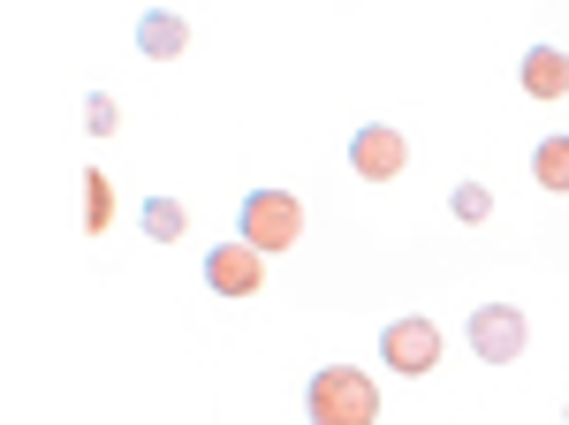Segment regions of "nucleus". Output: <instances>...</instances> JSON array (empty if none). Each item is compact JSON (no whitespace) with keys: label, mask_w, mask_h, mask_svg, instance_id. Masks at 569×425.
Masks as SVG:
<instances>
[{"label":"nucleus","mask_w":569,"mask_h":425,"mask_svg":"<svg viewBox=\"0 0 569 425\" xmlns=\"http://www.w3.org/2000/svg\"><path fill=\"white\" fill-rule=\"evenodd\" d=\"M305 418L311 425H372L380 418V380L357 365H319L305 380Z\"/></svg>","instance_id":"nucleus-1"},{"label":"nucleus","mask_w":569,"mask_h":425,"mask_svg":"<svg viewBox=\"0 0 569 425\" xmlns=\"http://www.w3.org/2000/svg\"><path fill=\"white\" fill-rule=\"evenodd\" d=\"M297 236H305L297 190H243V206H236V244H251L259 258H273V251H297Z\"/></svg>","instance_id":"nucleus-2"},{"label":"nucleus","mask_w":569,"mask_h":425,"mask_svg":"<svg viewBox=\"0 0 569 425\" xmlns=\"http://www.w3.org/2000/svg\"><path fill=\"white\" fill-rule=\"evenodd\" d=\"M440 349H448V335H440L426 312H402V319L380 327V357H388V373H402V380H426L440 365Z\"/></svg>","instance_id":"nucleus-3"},{"label":"nucleus","mask_w":569,"mask_h":425,"mask_svg":"<svg viewBox=\"0 0 569 425\" xmlns=\"http://www.w3.org/2000/svg\"><path fill=\"white\" fill-rule=\"evenodd\" d=\"M463 342H471V357H486V365H509V357H525L531 319L517 304H479V312L463 319Z\"/></svg>","instance_id":"nucleus-4"},{"label":"nucleus","mask_w":569,"mask_h":425,"mask_svg":"<svg viewBox=\"0 0 569 425\" xmlns=\"http://www.w3.org/2000/svg\"><path fill=\"white\" fill-rule=\"evenodd\" d=\"M350 168L365 175V182H395V175L410 168V145H402V129H388V122L350 129Z\"/></svg>","instance_id":"nucleus-5"},{"label":"nucleus","mask_w":569,"mask_h":425,"mask_svg":"<svg viewBox=\"0 0 569 425\" xmlns=\"http://www.w3.org/2000/svg\"><path fill=\"white\" fill-rule=\"evenodd\" d=\"M259 281H266V258L251 244H213L206 251V289L213 297H251Z\"/></svg>","instance_id":"nucleus-6"},{"label":"nucleus","mask_w":569,"mask_h":425,"mask_svg":"<svg viewBox=\"0 0 569 425\" xmlns=\"http://www.w3.org/2000/svg\"><path fill=\"white\" fill-rule=\"evenodd\" d=\"M137 53H144V61H182V53H190V16L144 8V16H137Z\"/></svg>","instance_id":"nucleus-7"},{"label":"nucleus","mask_w":569,"mask_h":425,"mask_svg":"<svg viewBox=\"0 0 569 425\" xmlns=\"http://www.w3.org/2000/svg\"><path fill=\"white\" fill-rule=\"evenodd\" d=\"M525 91L531 99H569V53L562 46H525Z\"/></svg>","instance_id":"nucleus-8"},{"label":"nucleus","mask_w":569,"mask_h":425,"mask_svg":"<svg viewBox=\"0 0 569 425\" xmlns=\"http://www.w3.org/2000/svg\"><path fill=\"white\" fill-rule=\"evenodd\" d=\"M531 182L555 190V198H569V137H539V145H531Z\"/></svg>","instance_id":"nucleus-9"},{"label":"nucleus","mask_w":569,"mask_h":425,"mask_svg":"<svg viewBox=\"0 0 569 425\" xmlns=\"http://www.w3.org/2000/svg\"><path fill=\"white\" fill-rule=\"evenodd\" d=\"M182 228H190L182 198H144V236H152V244H176Z\"/></svg>","instance_id":"nucleus-10"},{"label":"nucleus","mask_w":569,"mask_h":425,"mask_svg":"<svg viewBox=\"0 0 569 425\" xmlns=\"http://www.w3.org/2000/svg\"><path fill=\"white\" fill-rule=\"evenodd\" d=\"M448 206H456L463 228H479V220H493V190H486V182H456V198H448Z\"/></svg>","instance_id":"nucleus-11"},{"label":"nucleus","mask_w":569,"mask_h":425,"mask_svg":"<svg viewBox=\"0 0 569 425\" xmlns=\"http://www.w3.org/2000/svg\"><path fill=\"white\" fill-rule=\"evenodd\" d=\"M107 220H114V182L91 168L84 175V228H107Z\"/></svg>","instance_id":"nucleus-12"},{"label":"nucleus","mask_w":569,"mask_h":425,"mask_svg":"<svg viewBox=\"0 0 569 425\" xmlns=\"http://www.w3.org/2000/svg\"><path fill=\"white\" fill-rule=\"evenodd\" d=\"M84 122H91V137H107V129L122 122V107H114V91H91V99H84Z\"/></svg>","instance_id":"nucleus-13"}]
</instances>
